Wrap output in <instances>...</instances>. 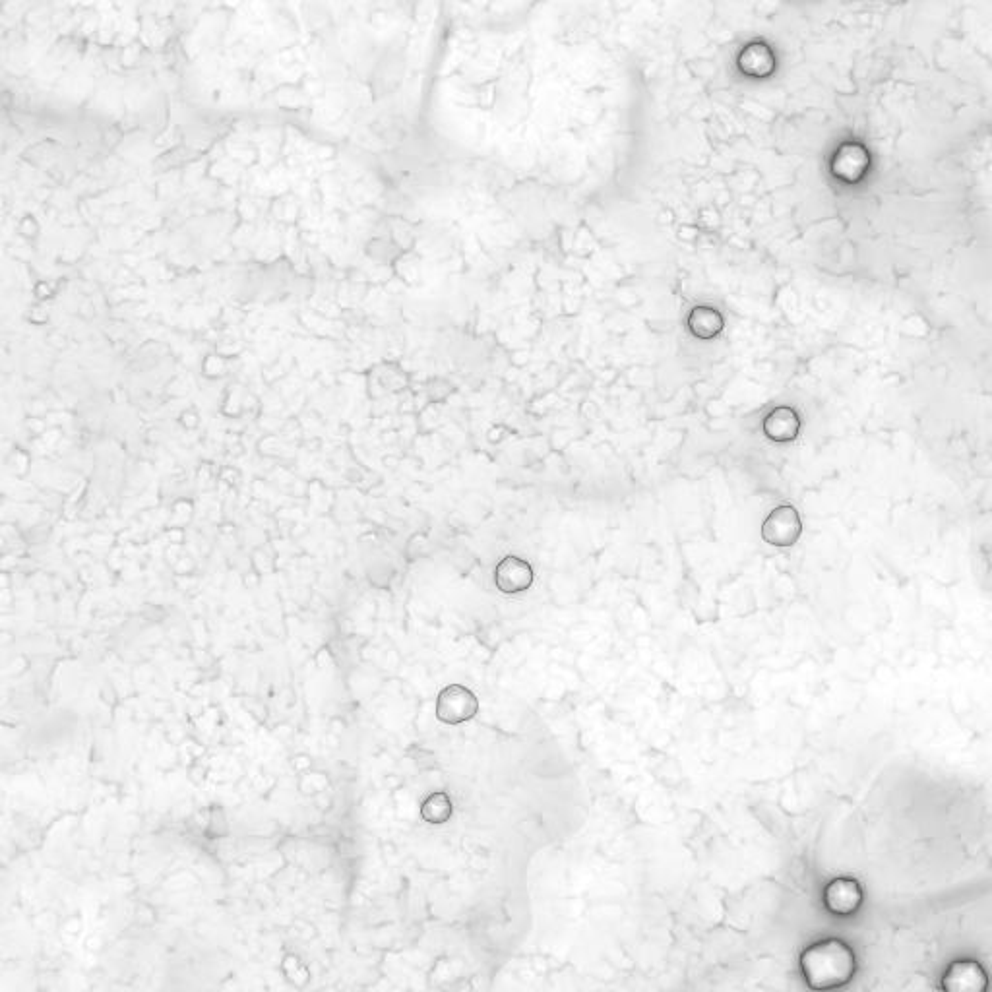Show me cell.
Wrapping results in <instances>:
<instances>
[{
	"instance_id": "cell-1",
	"label": "cell",
	"mask_w": 992,
	"mask_h": 992,
	"mask_svg": "<svg viewBox=\"0 0 992 992\" xmlns=\"http://www.w3.org/2000/svg\"><path fill=\"white\" fill-rule=\"evenodd\" d=\"M801 967L810 989L834 991L851 981L855 973V956L845 942L830 938L806 948L801 956Z\"/></svg>"
},
{
	"instance_id": "cell-2",
	"label": "cell",
	"mask_w": 992,
	"mask_h": 992,
	"mask_svg": "<svg viewBox=\"0 0 992 992\" xmlns=\"http://www.w3.org/2000/svg\"><path fill=\"white\" fill-rule=\"evenodd\" d=\"M803 533V522L793 504H779L762 524V539L772 547H793Z\"/></svg>"
},
{
	"instance_id": "cell-3",
	"label": "cell",
	"mask_w": 992,
	"mask_h": 992,
	"mask_svg": "<svg viewBox=\"0 0 992 992\" xmlns=\"http://www.w3.org/2000/svg\"><path fill=\"white\" fill-rule=\"evenodd\" d=\"M479 712L477 696L462 684L446 686L436 700V717L446 725H462Z\"/></svg>"
},
{
	"instance_id": "cell-4",
	"label": "cell",
	"mask_w": 992,
	"mask_h": 992,
	"mask_svg": "<svg viewBox=\"0 0 992 992\" xmlns=\"http://www.w3.org/2000/svg\"><path fill=\"white\" fill-rule=\"evenodd\" d=\"M535 574L531 564L520 557H506L498 562L495 570L496 588L506 595L522 593L533 586Z\"/></svg>"
},
{
	"instance_id": "cell-5",
	"label": "cell",
	"mask_w": 992,
	"mask_h": 992,
	"mask_svg": "<svg viewBox=\"0 0 992 992\" xmlns=\"http://www.w3.org/2000/svg\"><path fill=\"white\" fill-rule=\"evenodd\" d=\"M942 985L944 992H985L987 973L977 961H954L948 967Z\"/></svg>"
},
{
	"instance_id": "cell-6",
	"label": "cell",
	"mask_w": 992,
	"mask_h": 992,
	"mask_svg": "<svg viewBox=\"0 0 992 992\" xmlns=\"http://www.w3.org/2000/svg\"><path fill=\"white\" fill-rule=\"evenodd\" d=\"M824 903L836 915H851L863 903V890L853 878H837L828 884Z\"/></svg>"
},
{
	"instance_id": "cell-7",
	"label": "cell",
	"mask_w": 992,
	"mask_h": 992,
	"mask_svg": "<svg viewBox=\"0 0 992 992\" xmlns=\"http://www.w3.org/2000/svg\"><path fill=\"white\" fill-rule=\"evenodd\" d=\"M764 431L768 434V438L774 442H791L797 438V434L801 431L799 415L789 407H779V409H775L774 413L768 415V419L764 423Z\"/></svg>"
},
{
	"instance_id": "cell-8",
	"label": "cell",
	"mask_w": 992,
	"mask_h": 992,
	"mask_svg": "<svg viewBox=\"0 0 992 992\" xmlns=\"http://www.w3.org/2000/svg\"><path fill=\"white\" fill-rule=\"evenodd\" d=\"M450 814V803L446 799V795H433L427 803H425V808H423V816L433 820V822H440V820H446Z\"/></svg>"
}]
</instances>
